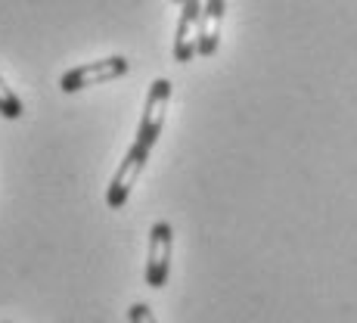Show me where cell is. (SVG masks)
Segmentation results:
<instances>
[{"instance_id": "obj_3", "label": "cell", "mask_w": 357, "mask_h": 323, "mask_svg": "<svg viewBox=\"0 0 357 323\" xmlns=\"http://www.w3.org/2000/svg\"><path fill=\"white\" fill-rule=\"evenodd\" d=\"M128 72H130V63L125 57H106V59H97V63L68 68L63 81H59V87H63V93H78V91H87V87L109 84V81L121 78Z\"/></svg>"}, {"instance_id": "obj_8", "label": "cell", "mask_w": 357, "mask_h": 323, "mask_svg": "<svg viewBox=\"0 0 357 323\" xmlns=\"http://www.w3.org/2000/svg\"><path fill=\"white\" fill-rule=\"evenodd\" d=\"M128 323H159L153 314V308L143 305V301H134V305L128 308Z\"/></svg>"}, {"instance_id": "obj_9", "label": "cell", "mask_w": 357, "mask_h": 323, "mask_svg": "<svg viewBox=\"0 0 357 323\" xmlns=\"http://www.w3.org/2000/svg\"><path fill=\"white\" fill-rule=\"evenodd\" d=\"M174 3H183V0H174Z\"/></svg>"}, {"instance_id": "obj_1", "label": "cell", "mask_w": 357, "mask_h": 323, "mask_svg": "<svg viewBox=\"0 0 357 323\" xmlns=\"http://www.w3.org/2000/svg\"><path fill=\"white\" fill-rule=\"evenodd\" d=\"M168 106H171V81L155 78L146 91V103H143V115H140V125H137V140L134 143H140V147H146V149H153L155 143H159Z\"/></svg>"}, {"instance_id": "obj_4", "label": "cell", "mask_w": 357, "mask_h": 323, "mask_svg": "<svg viewBox=\"0 0 357 323\" xmlns=\"http://www.w3.org/2000/svg\"><path fill=\"white\" fill-rule=\"evenodd\" d=\"M171 252H174V230L168 221H155L146 239V286L162 290L171 273Z\"/></svg>"}, {"instance_id": "obj_2", "label": "cell", "mask_w": 357, "mask_h": 323, "mask_svg": "<svg viewBox=\"0 0 357 323\" xmlns=\"http://www.w3.org/2000/svg\"><path fill=\"white\" fill-rule=\"evenodd\" d=\"M149 153H153V149L140 147V143H130V149L125 153V159H121V165L115 168L112 181H109V187H106V205L112 211H119L128 205L130 190L137 187V181H140L143 168H146V162H149Z\"/></svg>"}, {"instance_id": "obj_5", "label": "cell", "mask_w": 357, "mask_h": 323, "mask_svg": "<svg viewBox=\"0 0 357 323\" xmlns=\"http://www.w3.org/2000/svg\"><path fill=\"white\" fill-rule=\"evenodd\" d=\"M202 0H183L181 19H177L174 31V59L177 63H190L199 50V29H202Z\"/></svg>"}, {"instance_id": "obj_6", "label": "cell", "mask_w": 357, "mask_h": 323, "mask_svg": "<svg viewBox=\"0 0 357 323\" xmlns=\"http://www.w3.org/2000/svg\"><path fill=\"white\" fill-rule=\"evenodd\" d=\"M224 10L227 0H205L202 10V29H199V57H211L221 44V22H224Z\"/></svg>"}, {"instance_id": "obj_7", "label": "cell", "mask_w": 357, "mask_h": 323, "mask_svg": "<svg viewBox=\"0 0 357 323\" xmlns=\"http://www.w3.org/2000/svg\"><path fill=\"white\" fill-rule=\"evenodd\" d=\"M22 112H25L22 100H19L16 91H13V87L0 78V115H3V119H10V121H16V119H22Z\"/></svg>"}]
</instances>
